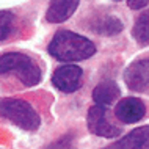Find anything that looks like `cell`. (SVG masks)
<instances>
[{"label": "cell", "instance_id": "obj_14", "mask_svg": "<svg viewBox=\"0 0 149 149\" xmlns=\"http://www.w3.org/2000/svg\"><path fill=\"white\" fill-rule=\"evenodd\" d=\"M46 149H75V144H74V135H64L61 138L52 141Z\"/></svg>", "mask_w": 149, "mask_h": 149}, {"label": "cell", "instance_id": "obj_12", "mask_svg": "<svg viewBox=\"0 0 149 149\" xmlns=\"http://www.w3.org/2000/svg\"><path fill=\"white\" fill-rule=\"evenodd\" d=\"M132 36L140 46H149V10L136 17L132 29Z\"/></svg>", "mask_w": 149, "mask_h": 149}, {"label": "cell", "instance_id": "obj_11", "mask_svg": "<svg viewBox=\"0 0 149 149\" xmlns=\"http://www.w3.org/2000/svg\"><path fill=\"white\" fill-rule=\"evenodd\" d=\"M124 29L123 22L116 16H104L93 25V31L102 35V36H113L121 33Z\"/></svg>", "mask_w": 149, "mask_h": 149}, {"label": "cell", "instance_id": "obj_8", "mask_svg": "<svg viewBox=\"0 0 149 149\" xmlns=\"http://www.w3.org/2000/svg\"><path fill=\"white\" fill-rule=\"evenodd\" d=\"M102 149H149V126L136 127L116 143H111Z\"/></svg>", "mask_w": 149, "mask_h": 149}, {"label": "cell", "instance_id": "obj_16", "mask_svg": "<svg viewBox=\"0 0 149 149\" xmlns=\"http://www.w3.org/2000/svg\"><path fill=\"white\" fill-rule=\"evenodd\" d=\"M115 2H119V0H115Z\"/></svg>", "mask_w": 149, "mask_h": 149}, {"label": "cell", "instance_id": "obj_7", "mask_svg": "<svg viewBox=\"0 0 149 149\" xmlns=\"http://www.w3.org/2000/svg\"><path fill=\"white\" fill-rule=\"evenodd\" d=\"M146 115L144 102L138 97H124L116 104L115 116L124 124L138 123Z\"/></svg>", "mask_w": 149, "mask_h": 149}, {"label": "cell", "instance_id": "obj_6", "mask_svg": "<svg viewBox=\"0 0 149 149\" xmlns=\"http://www.w3.org/2000/svg\"><path fill=\"white\" fill-rule=\"evenodd\" d=\"M83 71L77 64H64L60 66L52 74V83L63 93H74L82 86Z\"/></svg>", "mask_w": 149, "mask_h": 149}, {"label": "cell", "instance_id": "obj_13", "mask_svg": "<svg viewBox=\"0 0 149 149\" xmlns=\"http://www.w3.org/2000/svg\"><path fill=\"white\" fill-rule=\"evenodd\" d=\"M16 29V16L11 11L0 10V41L10 38Z\"/></svg>", "mask_w": 149, "mask_h": 149}, {"label": "cell", "instance_id": "obj_4", "mask_svg": "<svg viewBox=\"0 0 149 149\" xmlns=\"http://www.w3.org/2000/svg\"><path fill=\"white\" fill-rule=\"evenodd\" d=\"M86 124L91 134L102 136V138H115L121 134V127H118L111 121L107 107L99 105V104L93 105L88 110Z\"/></svg>", "mask_w": 149, "mask_h": 149}, {"label": "cell", "instance_id": "obj_10", "mask_svg": "<svg viewBox=\"0 0 149 149\" xmlns=\"http://www.w3.org/2000/svg\"><path fill=\"white\" fill-rule=\"evenodd\" d=\"M119 86L113 80H104L93 90V100L99 105L108 107L119 97Z\"/></svg>", "mask_w": 149, "mask_h": 149}, {"label": "cell", "instance_id": "obj_5", "mask_svg": "<svg viewBox=\"0 0 149 149\" xmlns=\"http://www.w3.org/2000/svg\"><path fill=\"white\" fill-rule=\"evenodd\" d=\"M124 82L132 91L149 93V57L129 64L124 72Z\"/></svg>", "mask_w": 149, "mask_h": 149}, {"label": "cell", "instance_id": "obj_9", "mask_svg": "<svg viewBox=\"0 0 149 149\" xmlns=\"http://www.w3.org/2000/svg\"><path fill=\"white\" fill-rule=\"evenodd\" d=\"M80 0H50L46 19L50 24H61L74 14Z\"/></svg>", "mask_w": 149, "mask_h": 149}, {"label": "cell", "instance_id": "obj_2", "mask_svg": "<svg viewBox=\"0 0 149 149\" xmlns=\"http://www.w3.org/2000/svg\"><path fill=\"white\" fill-rule=\"evenodd\" d=\"M14 74L25 86H35L41 82L42 72L36 60L25 54L8 52L0 55V75Z\"/></svg>", "mask_w": 149, "mask_h": 149}, {"label": "cell", "instance_id": "obj_1", "mask_svg": "<svg viewBox=\"0 0 149 149\" xmlns=\"http://www.w3.org/2000/svg\"><path fill=\"white\" fill-rule=\"evenodd\" d=\"M49 54L60 61H82L96 54V46L91 39L69 30H60L49 44Z\"/></svg>", "mask_w": 149, "mask_h": 149}, {"label": "cell", "instance_id": "obj_3", "mask_svg": "<svg viewBox=\"0 0 149 149\" xmlns=\"http://www.w3.org/2000/svg\"><path fill=\"white\" fill-rule=\"evenodd\" d=\"M0 116L11 121L27 132H35L41 126V118L30 102L24 99L5 97L0 99Z\"/></svg>", "mask_w": 149, "mask_h": 149}, {"label": "cell", "instance_id": "obj_15", "mask_svg": "<svg viewBox=\"0 0 149 149\" xmlns=\"http://www.w3.org/2000/svg\"><path fill=\"white\" fill-rule=\"evenodd\" d=\"M149 3V0H127V6L130 10H141Z\"/></svg>", "mask_w": 149, "mask_h": 149}]
</instances>
